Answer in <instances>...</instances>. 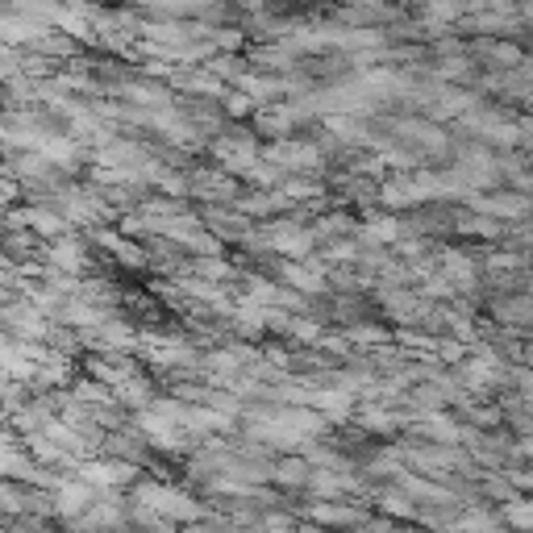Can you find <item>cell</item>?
I'll list each match as a JSON object with an SVG mask.
<instances>
[{
	"instance_id": "obj_1",
	"label": "cell",
	"mask_w": 533,
	"mask_h": 533,
	"mask_svg": "<svg viewBox=\"0 0 533 533\" xmlns=\"http://www.w3.org/2000/svg\"><path fill=\"white\" fill-rule=\"evenodd\" d=\"M138 501L151 512H163V517H192V512H197V504L188 501L184 492L163 488V483H146V488L138 492Z\"/></svg>"
},
{
	"instance_id": "obj_2",
	"label": "cell",
	"mask_w": 533,
	"mask_h": 533,
	"mask_svg": "<svg viewBox=\"0 0 533 533\" xmlns=\"http://www.w3.org/2000/svg\"><path fill=\"white\" fill-rule=\"evenodd\" d=\"M267 246H271V251H283L288 259H300V254H308V246H313V234H305L300 225H275Z\"/></svg>"
},
{
	"instance_id": "obj_3",
	"label": "cell",
	"mask_w": 533,
	"mask_h": 533,
	"mask_svg": "<svg viewBox=\"0 0 533 533\" xmlns=\"http://www.w3.org/2000/svg\"><path fill=\"white\" fill-rule=\"evenodd\" d=\"M271 159H275V163L296 167V171H305V167H317V151H313V146H300V142H283V146H275Z\"/></svg>"
},
{
	"instance_id": "obj_4",
	"label": "cell",
	"mask_w": 533,
	"mask_h": 533,
	"mask_svg": "<svg viewBox=\"0 0 533 533\" xmlns=\"http://www.w3.org/2000/svg\"><path fill=\"white\" fill-rule=\"evenodd\" d=\"M475 208H483V213H501V217H521L525 200L521 197H492V200H475Z\"/></svg>"
},
{
	"instance_id": "obj_5",
	"label": "cell",
	"mask_w": 533,
	"mask_h": 533,
	"mask_svg": "<svg viewBox=\"0 0 533 533\" xmlns=\"http://www.w3.org/2000/svg\"><path fill=\"white\" fill-rule=\"evenodd\" d=\"M425 17L429 22H455V17H463V0H425Z\"/></svg>"
},
{
	"instance_id": "obj_6",
	"label": "cell",
	"mask_w": 533,
	"mask_h": 533,
	"mask_svg": "<svg viewBox=\"0 0 533 533\" xmlns=\"http://www.w3.org/2000/svg\"><path fill=\"white\" fill-rule=\"evenodd\" d=\"M396 234H400V225H396V221H375V225H367V234H363V238H367V242H392Z\"/></svg>"
},
{
	"instance_id": "obj_7",
	"label": "cell",
	"mask_w": 533,
	"mask_h": 533,
	"mask_svg": "<svg viewBox=\"0 0 533 533\" xmlns=\"http://www.w3.org/2000/svg\"><path fill=\"white\" fill-rule=\"evenodd\" d=\"M288 280L300 283V288H308V292H313V288H321V271H317V267H292V271H288Z\"/></svg>"
},
{
	"instance_id": "obj_8",
	"label": "cell",
	"mask_w": 533,
	"mask_h": 533,
	"mask_svg": "<svg viewBox=\"0 0 533 533\" xmlns=\"http://www.w3.org/2000/svg\"><path fill=\"white\" fill-rule=\"evenodd\" d=\"M79 259H84V254H79V246H76V242H59L55 262H67V271H76V267H79Z\"/></svg>"
},
{
	"instance_id": "obj_9",
	"label": "cell",
	"mask_w": 533,
	"mask_h": 533,
	"mask_svg": "<svg viewBox=\"0 0 533 533\" xmlns=\"http://www.w3.org/2000/svg\"><path fill=\"white\" fill-rule=\"evenodd\" d=\"M529 17H533V5H529Z\"/></svg>"
}]
</instances>
